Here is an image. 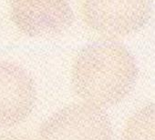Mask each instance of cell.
Segmentation results:
<instances>
[{"mask_svg":"<svg viewBox=\"0 0 155 140\" xmlns=\"http://www.w3.org/2000/svg\"><path fill=\"white\" fill-rule=\"evenodd\" d=\"M138 78L135 57L117 42L83 48L74 59L71 80L84 103L104 109L118 105L132 91Z\"/></svg>","mask_w":155,"mask_h":140,"instance_id":"obj_1","label":"cell"},{"mask_svg":"<svg viewBox=\"0 0 155 140\" xmlns=\"http://www.w3.org/2000/svg\"><path fill=\"white\" fill-rule=\"evenodd\" d=\"M81 13L86 27L105 42L124 39L145 27L150 0H82Z\"/></svg>","mask_w":155,"mask_h":140,"instance_id":"obj_2","label":"cell"},{"mask_svg":"<svg viewBox=\"0 0 155 140\" xmlns=\"http://www.w3.org/2000/svg\"><path fill=\"white\" fill-rule=\"evenodd\" d=\"M113 129L103 109L86 103L67 106L40 126L38 140H112Z\"/></svg>","mask_w":155,"mask_h":140,"instance_id":"obj_3","label":"cell"},{"mask_svg":"<svg viewBox=\"0 0 155 140\" xmlns=\"http://www.w3.org/2000/svg\"><path fill=\"white\" fill-rule=\"evenodd\" d=\"M16 27L30 37H51L67 31L74 16L68 0H8Z\"/></svg>","mask_w":155,"mask_h":140,"instance_id":"obj_4","label":"cell"},{"mask_svg":"<svg viewBox=\"0 0 155 140\" xmlns=\"http://www.w3.org/2000/svg\"><path fill=\"white\" fill-rule=\"evenodd\" d=\"M37 93L34 81L19 65L0 61V127L24 122L31 114Z\"/></svg>","mask_w":155,"mask_h":140,"instance_id":"obj_5","label":"cell"},{"mask_svg":"<svg viewBox=\"0 0 155 140\" xmlns=\"http://www.w3.org/2000/svg\"><path fill=\"white\" fill-rule=\"evenodd\" d=\"M120 140H155V102L140 106L128 116Z\"/></svg>","mask_w":155,"mask_h":140,"instance_id":"obj_6","label":"cell"},{"mask_svg":"<svg viewBox=\"0 0 155 140\" xmlns=\"http://www.w3.org/2000/svg\"><path fill=\"white\" fill-rule=\"evenodd\" d=\"M0 140H32V139L23 135L4 134V135H0Z\"/></svg>","mask_w":155,"mask_h":140,"instance_id":"obj_7","label":"cell"}]
</instances>
